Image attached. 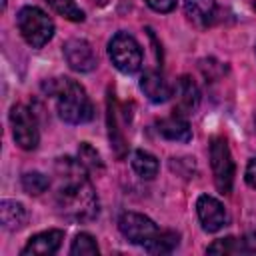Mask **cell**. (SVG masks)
Here are the masks:
<instances>
[{
  "label": "cell",
  "instance_id": "6da1fadb",
  "mask_svg": "<svg viewBox=\"0 0 256 256\" xmlns=\"http://www.w3.org/2000/svg\"><path fill=\"white\" fill-rule=\"evenodd\" d=\"M54 206L72 222H90L98 216V196L80 160L70 156L54 164Z\"/></svg>",
  "mask_w": 256,
  "mask_h": 256
},
{
  "label": "cell",
  "instance_id": "7a4b0ae2",
  "mask_svg": "<svg viewBox=\"0 0 256 256\" xmlns=\"http://www.w3.org/2000/svg\"><path fill=\"white\" fill-rule=\"evenodd\" d=\"M42 90L46 96L54 98L56 112L66 124H84L94 118V106L84 86L76 80L66 76L48 78L42 84Z\"/></svg>",
  "mask_w": 256,
  "mask_h": 256
},
{
  "label": "cell",
  "instance_id": "3957f363",
  "mask_svg": "<svg viewBox=\"0 0 256 256\" xmlns=\"http://www.w3.org/2000/svg\"><path fill=\"white\" fill-rule=\"evenodd\" d=\"M16 24H18V30H20L22 38L32 48H42L54 36V22H52V18L44 10H40L38 6H24V8H20V12L16 16Z\"/></svg>",
  "mask_w": 256,
  "mask_h": 256
},
{
  "label": "cell",
  "instance_id": "277c9868",
  "mask_svg": "<svg viewBox=\"0 0 256 256\" xmlns=\"http://www.w3.org/2000/svg\"><path fill=\"white\" fill-rule=\"evenodd\" d=\"M108 56L116 70L122 74H134L142 66V48L128 32H116L108 42Z\"/></svg>",
  "mask_w": 256,
  "mask_h": 256
},
{
  "label": "cell",
  "instance_id": "5b68a950",
  "mask_svg": "<svg viewBox=\"0 0 256 256\" xmlns=\"http://www.w3.org/2000/svg\"><path fill=\"white\" fill-rule=\"evenodd\" d=\"M210 166H212V176H214L216 188L222 194H230L236 168H234V160H232L228 142L222 136H214L210 140Z\"/></svg>",
  "mask_w": 256,
  "mask_h": 256
},
{
  "label": "cell",
  "instance_id": "8992f818",
  "mask_svg": "<svg viewBox=\"0 0 256 256\" xmlns=\"http://www.w3.org/2000/svg\"><path fill=\"white\" fill-rule=\"evenodd\" d=\"M12 136L22 150H34L40 142V130L34 112L24 104H14L10 108Z\"/></svg>",
  "mask_w": 256,
  "mask_h": 256
},
{
  "label": "cell",
  "instance_id": "52a82bcc",
  "mask_svg": "<svg viewBox=\"0 0 256 256\" xmlns=\"http://www.w3.org/2000/svg\"><path fill=\"white\" fill-rule=\"evenodd\" d=\"M118 230L130 244H136L142 248H146L160 234V228L154 224V220L138 212H124L118 218Z\"/></svg>",
  "mask_w": 256,
  "mask_h": 256
},
{
  "label": "cell",
  "instance_id": "ba28073f",
  "mask_svg": "<svg viewBox=\"0 0 256 256\" xmlns=\"http://www.w3.org/2000/svg\"><path fill=\"white\" fill-rule=\"evenodd\" d=\"M196 214L204 232H218L228 224V212L224 204L208 194H202L196 200Z\"/></svg>",
  "mask_w": 256,
  "mask_h": 256
},
{
  "label": "cell",
  "instance_id": "9c48e42d",
  "mask_svg": "<svg viewBox=\"0 0 256 256\" xmlns=\"http://www.w3.org/2000/svg\"><path fill=\"white\" fill-rule=\"evenodd\" d=\"M62 52H64V58H66L68 66L74 72H92L98 64L90 42L84 40V38H70L68 42H64Z\"/></svg>",
  "mask_w": 256,
  "mask_h": 256
},
{
  "label": "cell",
  "instance_id": "30bf717a",
  "mask_svg": "<svg viewBox=\"0 0 256 256\" xmlns=\"http://www.w3.org/2000/svg\"><path fill=\"white\" fill-rule=\"evenodd\" d=\"M174 112L180 116H190L200 106V88L190 76H180L174 86Z\"/></svg>",
  "mask_w": 256,
  "mask_h": 256
},
{
  "label": "cell",
  "instance_id": "8fae6325",
  "mask_svg": "<svg viewBox=\"0 0 256 256\" xmlns=\"http://www.w3.org/2000/svg\"><path fill=\"white\" fill-rule=\"evenodd\" d=\"M62 240H64V232L58 228L38 232L26 242V246L22 248V256H30V254L32 256H50L60 248Z\"/></svg>",
  "mask_w": 256,
  "mask_h": 256
},
{
  "label": "cell",
  "instance_id": "7c38bea8",
  "mask_svg": "<svg viewBox=\"0 0 256 256\" xmlns=\"http://www.w3.org/2000/svg\"><path fill=\"white\" fill-rule=\"evenodd\" d=\"M156 130L162 138L166 140H172V142H190L192 140V128L186 120V116H180V114H172V116H166V118H160L156 122Z\"/></svg>",
  "mask_w": 256,
  "mask_h": 256
},
{
  "label": "cell",
  "instance_id": "4fadbf2b",
  "mask_svg": "<svg viewBox=\"0 0 256 256\" xmlns=\"http://www.w3.org/2000/svg\"><path fill=\"white\" fill-rule=\"evenodd\" d=\"M140 90L154 104H162V102L170 100V96H172V88L168 86L164 76L156 70H146L140 76Z\"/></svg>",
  "mask_w": 256,
  "mask_h": 256
},
{
  "label": "cell",
  "instance_id": "5bb4252c",
  "mask_svg": "<svg viewBox=\"0 0 256 256\" xmlns=\"http://www.w3.org/2000/svg\"><path fill=\"white\" fill-rule=\"evenodd\" d=\"M184 14L196 26L206 28L216 20L218 6L216 0H184Z\"/></svg>",
  "mask_w": 256,
  "mask_h": 256
},
{
  "label": "cell",
  "instance_id": "9a60e30c",
  "mask_svg": "<svg viewBox=\"0 0 256 256\" xmlns=\"http://www.w3.org/2000/svg\"><path fill=\"white\" fill-rule=\"evenodd\" d=\"M26 220H28V214L20 202H16V200H2L0 202V222H2L4 230L16 232V230L24 228Z\"/></svg>",
  "mask_w": 256,
  "mask_h": 256
},
{
  "label": "cell",
  "instance_id": "2e32d148",
  "mask_svg": "<svg viewBox=\"0 0 256 256\" xmlns=\"http://www.w3.org/2000/svg\"><path fill=\"white\" fill-rule=\"evenodd\" d=\"M206 252L208 254H250V252H256V242H252L248 238L228 236V238L214 240L206 248Z\"/></svg>",
  "mask_w": 256,
  "mask_h": 256
},
{
  "label": "cell",
  "instance_id": "e0dca14e",
  "mask_svg": "<svg viewBox=\"0 0 256 256\" xmlns=\"http://www.w3.org/2000/svg\"><path fill=\"white\" fill-rule=\"evenodd\" d=\"M130 164H132V170L144 180H152L160 170L158 158L154 154L146 152V150H134L132 158H130Z\"/></svg>",
  "mask_w": 256,
  "mask_h": 256
},
{
  "label": "cell",
  "instance_id": "ac0fdd59",
  "mask_svg": "<svg viewBox=\"0 0 256 256\" xmlns=\"http://www.w3.org/2000/svg\"><path fill=\"white\" fill-rule=\"evenodd\" d=\"M180 236L174 230H160V234L144 248L148 254H170L178 248Z\"/></svg>",
  "mask_w": 256,
  "mask_h": 256
},
{
  "label": "cell",
  "instance_id": "d6986e66",
  "mask_svg": "<svg viewBox=\"0 0 256 256\" xmlns=\"http://www.w3.org/2000/svg\"><path fill=\"white\" fill-rule=\"evenodd\" d=\"M50 178L38 170H32V172H24L22 174V188L26 194L30 196H40L42 192H46L50 188Z\"/></svg>",
  "mask_w": 256,
  "mask_h": 256
},
{
  "label": "cell",
  "instance_id": "ffe728a7",
  "mask_svg": "<svg viewBox=\"0 0 256 256\" xmlns=\"http://www.w3.org/2000/svg\"><path fill=\"white\" fill-rule=\"evenodd\" d=\"M46 2L56 14H60L66 20H72V22H82L84 20V12L80 10V6L74 0H46Z\"/></svg>",
  "mask_w": 256,
  "mask_h": 256
},
{
  "label": "cell",
  "instance_id": "44dd1931",
  "mask_svg": "<svg viewBox=\"0 0 256 256\" xmlns=\"http://www.w3.org/2000/svg\"><path fill=\"white\" fill-rule=\"evenodd\" d=\"M100 250H98V244L94 240V236L86 234V232H80L74 240H72V246H70V254L72 256H96Z\"/></svg>",
  "mask_w": 256,
  "mask_h": 256
},
{
  "label": "cell",
  "instance_id": "7402d4cb",
  "mask_svg": "<svg viewBox=\"0 0 256 256\" xmlns=\"http://www.w3.org/2000/svg\"><path fill=\"white\" fill-rule=\"evenodd\" d=\"M78 160L82 162V166L88 170V172H100L104 168L102 160H100V154L96 152V148H92L88 142H82L78 146Z\"/></svg>",
  "mask_w": 256,
  "mask_h": 256
},
{
  "label": "cell",
  "instance_id": "603a6c76",
  "mask_svg": "<svg viewBox=\"0 0 256 256\" xmlns=\"http://www.w3.org/2000/svg\"><path fill=\"white\" fill-rule=\"evenodd\" d=\"M154 12H162V14H166V12H172L174 8H176V2L178 0H144Z\"/></svg>",
  "mask_w": 256,
  "mask_h": 256
},
{
  "label": "cell",
  "instance_id": "cb8c5ba5",
  "mask_svg": "<svg viewBox=\"0 0 256 256\" xmlns=\"http://www.w3.org/2000/svg\"><path fill=\"white\" fill-rule=\"evenodd\" d=\"M246 184L250 186V188H256V156L248 162V166H246Z\"/></svg>",
  "mask_w": 256,
  "mask_h": 256
},
{
  "label": "cell",
  "instance_id": "d4e9b609",
  "mask_svg": "<svg viewBox=\"0 0 256 256\" xmlns=\"http://www.w3.org/2000/svg\"><path fill=\"white\" fill-rule=\"evenodd\" d=\"M252 4H254V10H256V0H254V2H252Z\"/></svg>",
  "mask_w": 256,
  "mask_h": 256
}]
</instances>
